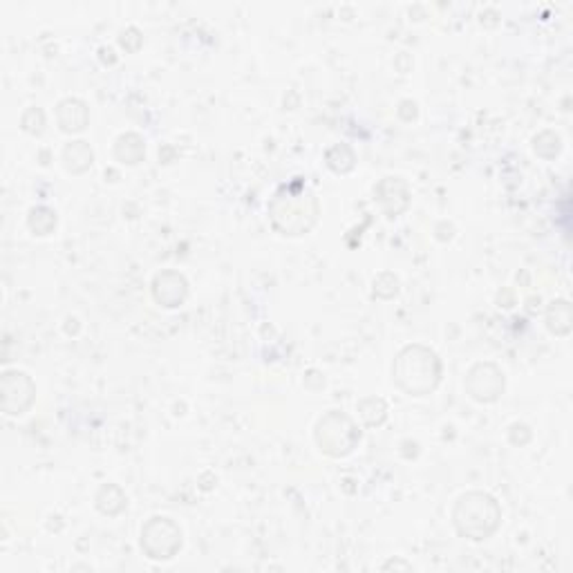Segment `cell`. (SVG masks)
<instances>
[{
	"instance_id": "cell-1",
	"label": "cell",
	"mask_w": 573,
	"mask_h": 573,
	"mask_svg": "<svg viewBox=\"0 0 573 573\" xmlns=\"http://www.w3.org/2000/svg\"><path fill=\"white\" fill-rule=\"evenodd\" d=\"M439 374H442V367H439L437 354L419 345L405 347L394 365L396 384L414 396L433 392L439 384Z\"/></svg>"
},
{
	"instance_id": "cell-2",
	"label": "cell",
	"mask_w": 573,
	"mask_h": 573,
	"mask_svg": "<svg viewBox=\"0 0 573 573\" xmlns=\"http://www.w3.org/2000/svg\"><path fill=\"white\" fill-rule=\"evenodd\" d=\"M497 502L486 493H468L457 502L453 513L455 527L459 536L470 537V540H486L488 536L497 531L499 527Z\"/></svg>"
},
{
	"instance_id": "cell-3",
	"label": "cell",
	"mask_w": 573,
	"mask_h": 573,
	"mask_svg": "<svg viewBox=\"0 0 573 573\" xmlns=\"http://www.w3.org/2000/svg\"><path fill=\"white\" fill-rule=\"evenodd\" d=\"M287 210L289 213H296V235L310 231L313 224H316V198H313L310 190L302 189L301 184L285 186L271 202V215L287 213Z\"/></svg>"
},
{
	"instance_id": "cell-4",
	"label": "cell",
	"mask_w": 573,
	"mask_h": 573,
	"mask_svg": "<svg viewBox=\"0 0 573 573\" xmlns=\"http://www.w3.org/2000/svg\"><path fill=\"white\" fill-rule=\"evenodd\" d=\"M316 437L325 453L334 455V457H343V455L352 453L354 444L361 439V433L356 430V425L352 424V419H347L345 414L332 413L327 414L325 419H321Z\"/></svg>"
},
{
	"instance_id": "cell-5",
	"label": "cell",
	"mask_w": 573,
	"mask_h": 573,
	"mask_svg": "<svg viewBox=\"0 0 573 573\" xmlns=\"http://www.w3.org/2000/svg\"><path fill=\"white\" fill-rule=\"evenodd\" d=\"M141 548L153 560H170L182 548V531L169 517H153L141 531Z\"/></svg>"
},
{
	"instance_id": "cell-6",
	"label": "cell",
	"mask_w": 573,
	"mask_h": 573,
	"mask_svg": "<svg viewBox=\"0 0 573 573\" xmlns=\"http://www.w3.org/2000/svg\"><path fill=\"white\" fill-rule=\"evenodd\" d=\"M34 394H36V388H34L32 379L23 372L12 370L5 372L3 374V410L7 414H23L26 410L32 405Z\"/></svg>"
},
{
	"instance_id": "cell-7",
	"label": "cell",
	"mask_w": 573,
	"mask_h": 573,
	"mask_svg": "<svg viewBox=\"0 0 573 573\" xmlns=\"http://www.w3.org/2000/svg\"><path fill=\"white\" fill-rule=\"evenodd\" d=\"M170 276L169 273H161L155 281V298L161 302L164 307H179L186 298V281L179 273H173V282H169Z\"/></svg>"
},
{
	"instance_id": "cell-8",
	"label": "cell",
	"mask_w": 573,
	"mask_h": 573,
	"mask_svg": "<svg viewBox=\"0 0 573 573\" xmlns=\"http://www.w3.org/2000/svg\"><path fill=\"white\" fill-rule=\"evenodd\" d=\"M468 390L470 396L477 401H484V404H491L499 396V392L504 390V376L499 374V370H493L491 379H479L475 372L468 374Z\"/></svg>"
},
{
	"instance_id": "cell-9",
	"label": "cell",
	"mask_w": 573,
	"mask_h": 573,
	"mask_svg": "<svg viewBox=\"0 0 573 573\" xmlns=\"http://www.w3.org/2000/svg\"><path fill=\"white\" fill-rule=\"evenodd\" d=\"M87 112L86 106L77 99H66L58 104V124L66 132H78L86 128Z\"/></svg>"
},
{
	"instance_id": "cell-10",
	"label": "cell",
	"mask_w": 573,
	"mask_h": 573,
	"mask_svg": "<svg viewBox=\"0 0 573 573\" xmlns=\"http://www.w3.org/2000/svg\"><path fill=\"white\" fill-rule=\"evenodd\" d=\"M63 161H66V169L72 173H83L92 164V150L87 148L86 141H72L63 150Z\"/></svg>"
},
{
	"instance_id": "cell-11",
	"label": "cell",
	"mask_w": 573,
	"mask_h": 573,
	"mask_svg": "<svg viewBox=\"0 0 573 573\" xmlns=\"http://www.w3.org/2000/svg\"><path fill=\"white\" fill-rule=\"evenodd\" d=\"M54 227H56V215H54L50 209L46 207L32 209V213H29V229H32L34 233L47 235Z\"/></svg>"
},
{
	"instance_id": "cell-12",
	"label": "cell",
	"mask_w": 573,
	"mask_h": 573,
	"mask_svg": "<svg viewBox=\"0 0 573 573\" xmlns=\"http://www.w3.org/2000/svg\"><path fill=\"white\" fill-rule=\"evenodd\" d=\"M128 144L130 146H128V148H126L124 144H119V141H117V150H124L126 148L124 155H117V157H119V159L124 161V164H139L141 157L146 155L144 141H141V137L128 135Z\"/></svg>"
}]
</instances>
